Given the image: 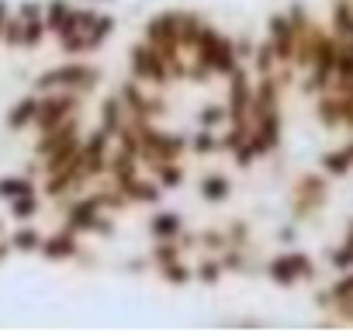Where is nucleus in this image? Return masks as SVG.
<instances>
[{
    "label": "nucleus",
    "mask_w": 353,
    "mask_h": 336,
    "mask_svg": "<svg viewBox=\"0 0 353 336\" xmlns=\"http://www.w3.org/2000/svg\"><path fill=\"white\" fill-rule=\"evenodd\" d=\"M350 163H353V149H346V152H339V156H329V159H325V166H329V170H336V174H339V170H346Z\"/></svg>",
    "instance_id": "1"
},
{
    "label": "nucleus",
    "mask_w": 353,
    "mask_h": 336,
    "mask_svg": "<svg viewBox=\"0 0 353 336\" xmlns=\"http://www.w3.org/2000/svg\"><path fill=\"white\" fill-rule=\"evenodd\" d=\"M336 25H339L343 35L353 39V11H350V8H339V11H336Z\"/></svg>",
    "instance_id": "2"
}]
</instances>
